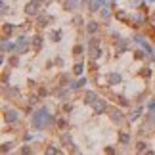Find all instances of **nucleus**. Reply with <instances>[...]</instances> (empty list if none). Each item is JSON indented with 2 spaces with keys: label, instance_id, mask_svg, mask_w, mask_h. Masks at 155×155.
Masks as SVG:
<instances>
[{
  "label": "nucleus",
  "instance_id": "nucleus-1",
  "mask_svg": "<svg viewBox=\"0 0 155 155\" xmlns=\"http://www.w3.org/2000/svg\"><path fill=\"white\" fill-rule=\"evenodd\" d=\"M17 121H19V111L14 109V107H6L4 109V123L15 124Z\"/></svg>",
  "mask_w": 155,
  "mask_h": 155
},
{
  "label": "nucleus",
  "instance_id": "nucleus-2",
  "mask_svg": "<svg viewBox=\"0 0 155 155\" xmlns=\"http://www.w3.org/2000/svg\"><path fill=\"white\" fill-rule=\"evenodd\" d=\"M109 119H111V123H115V124H119V123H123V119H124V113H123V109H119V107H109Z\"/></svg>",
  "mask_w": 155,
  "mask_h": 155
},
{
  "label": "nucleus",
  "instance_id": "nucleus-3",
  "mask_svg": "<svg viewBox=\"0 0 155 155\" xmlns=\"http://www.w3.org/2000/svg\"><path fill=\"white\" fill-rule=\"evenodd\" d=\"M44 115H46V111H37V113L33 115V127L37 128V130L44 128V119H46Z\"/></svg>",
  "mask_w": 155,
  "mask_h": 155
},
{
  "label": "nucleus",
  "instance_id": "nucleus-4",
  "mask_svg": "<svg viewBox=\"0 0 155 155\" xmlns=\"http://www.w3.org/2000/svg\"><path fill=\"white\" fill-rule=\"evenodd\" d=\"M38 8H40V4L37 2V0H31V2L25 4V14L29 17H35V15H38Z\"/></svg>",
  "mask_w": 155,
  "mask_h": 155
},
{
  "label": "nucleus",
  "instance_id": "nucleus-5",
  "mask_svg": "<svg viewBox=\"0 0 155 155\" xmlns=\"http://www.w3.org/2000/svg\"><path fill=\"white\" fill-rule=\"evenodd\" d=\"M96 100H98V92L86 90L84 96H82V104H84V105H94V104H96Z\"/></svg>",
  "mask_w": 155,
  "mask_h": 155
},
{
  "label": "nucleus",
  "instance_id": "nucleus-6",
  "mask_svg": "<svg viewBox=\"0 0 155 155\" xmlns=\"http://www.w3.org/2000/svg\"><path fill=\"white\" fill-rule=\"evenodd\" d=\"M84 29H86V33H88V35H98V33H100V23H98V21H94V19H90V21H86Z\"/></svg>",
  "mask_w": 155,
  "mask_h": 155
},
{
  "label": "nucleus",
  "instance_id": "nucleus-7",
  "mask_svg": "<svg viewBox=\"0 0 155 155\" xmlns=\"http://www.w3.org/2000/svg\"><path fill=\"white\" fill-rule=\"evenodd\" d=\"M142 111H144V109H142V107H136V109L134 111H130L128 113V123H136V121H138V119H140V115H142Z\"/></svg>",
  "mask_w": 155,
  "mask_h": 155
},
{
  "label": "nucleus",
  "instance_id": "nucleus-8",
  "mask_svg": "<svg viewBox=\"0 0 155 155\" xmlns=\"http://www.w3.org/2000/svg\"><path fill=\"white\" fill-rule=\"evenodd\" d=\"M92 107H94V111H96V113H104V111H107V104L104 102V100H100V98L96 100V104H94Z\"/></svg>",
  "mask_w": 155,
  "mask_h": 155
},
{
  "label": "nucleus",
  "instance_id": "nucleus-9",
  "mask_svg": "<svg viewBox=\"0 0 155 155\" xmlns=\"http://www.w3.org/2000/svg\"><path fill=\"white\" fill-rule=\"evenodd\" d=\"M52 21V17L50 15H38V19H37V23L40 27H48V23Z\"/></svg>",
  "mask_w": 155,
  "mask_h": 155
},
{
  "label": "nucleus",
  "instance_id": "nucleus-10",
  "mask_svg": "<svg viewBox=\"0 0 155 155\" xmlns=\"http://www.w3.org/2000/svg\"><path fill=\"white\" fill-rule=\"evenodd\" d=\"M65 10H69V12H73V10H77L79 8V2H77V0H65Z\"/></svg>",
  "mask_w": 155,
  "mask_h": 155
},
{
  "label": "nucleus",
  "instance_id": "nucleus-11",
  "mask_svg": "<svg viewBox=\"0 0 155 155\" xmlns=\"http://www.w3.org/2000/svg\"><path fill=\"white\" fill-rule=\"evenodd\" d=\"M42 40H44V37H42V35H37V37L33 38V46H35V50L42 48Z\"/></svg>",
  "mask_w": 155,
  "mask_h": 155
},
{
  "label": "nucleus",
  "instance_id": "nucleus-12",
  "mask_svg": "<svg viewBox=\"0 0 155 155\" xmlns=\"http://www.w3.org/2000/svg\"><path fill=\"white\" fill-rule=\"evenodd\" d=\"M61 144L63 146H69L71 144V134L69 132H61Z\"/></svg>",
  "mask_w": 155,
  "mask_h": 155
},
{
  "label": "nucleus",
  "instance_id": "nucleus-13",
  "mask_svg": "<svg viewBox=\"0 0 155 155\" xmlns=\"http://www.w3.org/2000/svg\"><path fill=\"white\" fill-rule=\"evenodd\" d=\"M14 146H15V142H10V144L4 142V144H2V153H8L10 150H14Z\"/></svg>",
  "mask_w": 155,
  "mask_h": 155
},
{
  "label": "nucleus",
  "instance_id": "nucleus-14",
  "mask_svg": "<svg viewBox=\"0 0 155 155\" xmlns=\"http://www.w3.org/2000/svg\"><path fill=\"white\" fill-rule=\"evenodd\" d=\"M50 38H52V42H59V40H61V33H59V31H52Z\"/></svg>",
  "mask_w": 155,
  "mask_h": 155
},
{
  "label": "nucleus",
  "instance_id": "nucleus-15",
  "mask_svg": "<svg viewBox=\"0 0 155 155\" xmlns=\"http://www.w3.org/2000/svg\"><path fill=\"white\" fill-rule=\"evenodd\" d=\"M146 142H138V144H136V151H138V153H146L147 150H146Z\"/></svg>",
  "mask_w": 155,
  "mask_h": 155
},
{
  "label": "nucleus",
  "instance_id": "nucleus-16",
  "mask_svg": "<svg viewBox=\"0 0 155 155\" xmlns=\"http://www.w3.org/2000/svg\"><path fill=\"white\" fill-rule=\"evenodd\" d=\"M119 140H121V144H128V140H130L128 132H121L119 134Z\"/></svg>",
  "mask_w": 155,
  "mask_h": 155
},
{
  "label": "nucleus",
  "instance_id": "nucleus-17",
  "mask_svg": "<svg viewBox=\"0 0 155 155\" xmlns=\"http://www.w3.org/2000/svg\"><path fill=\"white\" fill-rule=\"evenodd\" d=\"M71 23H73L75 27H81L82 25V15H75L73 19H71Z\"/></svg>",
  "mask_w": 155,
  "mask_h": 155
},
{
  "label": "nucleus",
  "instance_id": "nucleus-18",
  "mask_svg": "<svg viewBox=\"0 0 155 155\" xmlns=\"http://www.w3.org/2000/svg\"><path fill=\"white\" fill-rule=\"evenodd\" d=\"M119 81H121V75H119V73H111L109 75V82H111V84H115V82H119Z\"/></svg>",
  "mask_w": 155,
  "mask_h": 155
},
{
  "label": "nucleus",
  "instance_id": "nucleus-19",
  "mask_svg": "<svg viewBox=\"0 0 155 155\" xmlns=\"http://www.w3.org/2000/svg\"><path fill=\"white\" fill-rule=\"evenodd\" d=\"M8 33H10V35L14 33V27H12L10 23H4V35H8Z\"/></svg>",
  "mask_w": 155,
  "mask_h": 155
},
{
  "label": "nucleus",
  "instance_id": "nucleus-20",
  "mask_svg": "<svg viewBox=\"0 0 155 155\" xmlns=\"http://www.w3.org/2000/svg\"><path fill=\"white\" fill-rule=\"evenodd\" d=\"M73 73H75V75H81V73H82V63H77V65H75Z\"/></svg>",
  "mask_w": 155,
  "mask_h": 155
},
{
  "label": "nucleus",
  "instance_id": "nucleus-21",
  "mask_svg": "<svg viewBox=\"0 0 155 155\" xmlns=\"http://www.w3.org/2000/svg\"><path fill=\"white\" fill-rule=\"evenodd\" d=\"M69 151H71V153H81L79 146H75V144H69Z\"/></svg>",
  "mask_w": 155,
  "mask_h": 155
},
{
  "label": "nucleus",
  "instance_id": "nucleus-22",
  "mask_svg": "<svg viewBox=\"0 0 155 155\" xmlns=\"http://www.w3.org/2000/svg\"><path fill=\"white\" fill-rule=\"evenodd\" d=\"M82 50H84V48H82V46L79 44V46H75V50H73V54H75V56H81V54H82Z\"/></svg>",
  "mask_w": 155,
  "mask_h": 155
},
{
  "label": "nucleus",
  "instance_id": "nucleus-23",
  "mask_svg": "<svg viewBox=\"0 0 155 155\" xmlns=\"http://www.w3.org/2000/svg\"><path fill=\"white\" fill-rule=\"evenodd\" d=\"M19 153H33V150H31L29 146H23L21 150H19Z\"/></svg>",
  "mask_w": 155,
  "mask_h": 155
},
{
  "label": "nucleus",
  "instance_id": "nucleus-24",
  "mask_svg": "<svg viewBox=\"0 0 155 155\" xmlns=\"http://www.w3.org/2000/svg\"><path fill=\"white\" fill-rule=\"evenodd\" d=\"M63 111H73V105H71V104H63Z\"/></svg>",
  "mask_w": 155,
  "mask_h": 155
},
{
  "label": "nucleus",
  "instance_id": "nucleus-25",
  "mask_svg": "<svg viewBox=\"0 0 155 155\" xmlns=\"http://www.w3.org/2000/svg\"><path fill=\"white\" fill-rule=\"evenodd\" d=\"M10 63H12V65H17V63H19V59H17V56H14V58H12V59H10Z\"/></svg>",
  "mask_w": 155,
  "mask_h": 155
},
{
  "label": "nucleus",
  "instance_id": "nucleus-26",
  "mask_svg": "<svg viewBox=\"0 0 155 155\" xmlns=\"http://www.w3.org/2000/svg\"><path fill=\"white\" fill-rule=\"evenodd\" d=\"M46 153H50V155H52V153H59V150H54V147L50 146V150H46Z\"/></svg>",
  "mask_w": 155,
  "mask_h": 155
},
{
  "label": "nucleus",
  "instance_id": "nucleus-27",
  "mask_svg": "<svg viewBox=\"0 0 155 155\" xmlns=\"http://www.w3.org/2000/svg\"><path fill=\"white\" fill-rule=\"evenodd\" d=\"M56 63L59 65V67H61V65H63V59H61V58H56Z\"/></svg>",
  "mask_w": 155,
  "mask_h": 155
}]
</instances>
